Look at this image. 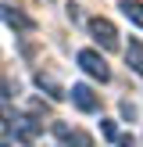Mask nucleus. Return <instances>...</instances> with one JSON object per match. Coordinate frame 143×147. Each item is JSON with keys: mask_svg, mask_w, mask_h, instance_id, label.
I'll use <instances>...</instances> for the list:
<instances>
[{"mask_svg": "<svg viewBox=\"0 0 143 147\" xmlns=\"http://www.w3.org/2000/svg\"><path fill=\"white\" fill-rule=\"evenodd\" d=\"M0 122H4V129L14 140H21V144H32L36 136H39V129H43L36 119H29V115H21V111H11V108H4V104H0Z\"/></svg>", "mask_w": 143, "mask_h": 147, "instance_id": "nucleus-1", "label": "nucleus"}, {"mask_svg": "<svg viewBox=\"0 0 143 147\" xmlns=\"http://www.w3.org/2000/svg\"><path fill=\"white\" fill-rule=\"evenodd\" d=\"M125 61H129V68H132L136 76H143V43L136 40V36L125 43Z\"/></svg>", "mask_w": 143, "mask_h": 147, "instance_id": "nucleus-7", "label": "nucleus"}, {"mask_svg": "<svg viewBox=\"0 0 143 147\" xmlns=\"http://www.w3.org/2000/svg\"><path fill=\"white\" fill-rule=\"evenodd\" d=\"M114 144H118V147H136V140H132V136H118Z\"/></svg>", "mask_w": 143, "mask_h": 147, "instance_id": "nucleus-12", "label": "nucleus"}, {"mask_svg": "<svg viewBox=\"0 0 143 147\" xmlns=\"http://www.w3.org/2000/svg\"><path fill=\"white\" fill-rule=\"evenodd\" d=\"M36 86H39V90H47L54 100H64V97H68V90H61V86L54 83V76H47V72H36Z\"/></svg>", "mask_w": 143, "mask_h": 147, "instance_id": "nucleus-8", "label": "nucleus"}, {"mask_svg": "<svg viewBox=\"0 0 143 147\" xmlns=\"http://www.w3.org/2000/svg\"><path fill=\"white\" fill-rule=\"evenodd\" d=\"M54 133H57V140L61 144H68V147H93V140L86 133H79V129H68L64 122H54Z\"/></svg>", "mask_w": 143, "mask_h": 147, "instance_id": "nucleus-6", "label": "nucleus"}, {"mask_svg": "<svg viewBox=\"0 0 143 147\" xmlns=\"http://www.w3.org/2000/svg\"><path fill=\"white\" fill-rule=\"evenodd\" d=\"M75 61H79V68H82L90 79H97V83H107V79H111V68H107V61H104V54H100V50L82 47V50L75 54Z\"/></svg>", "mask_w": 143, "mask_h": 147, "instance_id": "nucleus-2", "label": "nucleus"}, {"mask_svg": "<svg viewBox=\"0 0 143 147\" xmlns=\"http://www.w3.org/2000/svg\"><path fill=\"white\" fill-rule=\"evenodd\" d=\"M100 133H104L107 140H118V126H114L111 119H100Z\"/></svg>", "mask_w": 143, "mask_h": 147, "instance_id": "nucleus-10", "label": "nucleus"}, {"mask_svg": "<svg viewBox=\"0 0 143 147\" xmlns=\"http://www.w3.org/2000/svg\"><path fill=\"white\" fill-rule=\"evenodd\" d=\"M0 18H4L11 29H18V32H32V29H36V18H32V14H25V11H18V7L4 4V0H0Z\"/></svg>", "mask_w": 143, "mask_h": 147, "instance_id": "nucleus-5", "label": "nucleus"}, {"mask_svg": "<svg viewBox=\"0 0 143 147\" xmlns=\"http://www.w3.org/2000/svg\"><path fill=\"white\" fill-rule=\"evenodd\" d=\"M68 97H72V104H75L79 111H86V115L100 111V93H93V86H86V83H75L68 90Z\"/></svg>", "mask_w": 143, "mask_h": 147, "instance_id": "nucleus-4", "label": "nucleus"}, {"mask_svg": "<svg viewBox=\"0 0 143 147\" xmlns=\"http://www.w3.org/2000/svg\"><path fill=\"white\" fill-rule=\"evenodd\" d=\"M90 36L97 40V47H104V50H114V47H118V29H114L107 18H100V14L90 18Z\"/></svg>", "mask_w": 143, "mask_h": 147, "instance_id": "nucleus-3", "label": "nucleus"}, {"mask_svg": "<svg viewBox=\"0 0 143 147\" xmlns=\"http://www.w3.org/2000/svg\"><path fill=\"white\" fill-rule=\"evenodd\" d=\"M0 147H14V144H7V140H0Z\"/></svg>", "mask_w": 143, "mask_h": 147, "instance_id": "nucleus-13", "label": "nucleus"}, {"mask_svg": "<svg viewBox=\"0 0 143 147\" xmlns=\"http://www.w3.org/2000/svg\"><path fill=\"white\" fill-rule=\"evenodd\" d=\"M118 7H122V14H125L136 29H143V0H122Z\"/></svg>", "mask_w": 143, "mask_h": 147, "instance_id": "nucleus-9", "label": "nucleus"}, {"mask_svg": "<svg viewBox=\"0 0 143 147\" xmlns=\"http://www.w3.org/2000/svg\"><path fill=\"white\" fill-rule=\"evenodd\" d=\"M14 93H18V90H14V86L7 83L4 76H0V100H7V97H14Z\"/></svg>", "mask_w": 143, "mask_h": 147, "instance_id": "nucleus-11", "label": "nucleus"}]
</instances>
